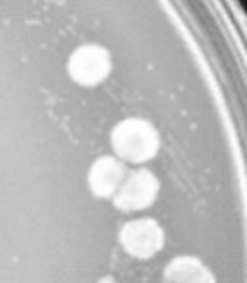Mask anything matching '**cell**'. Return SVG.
I'll list each match as a JSON object with an SVG mask.
<instances>
[{
  "mask_svg": "<svg viewBox=\"0 0 247 283\" xmlns=\"http://www.w3.org/2000/svg\"><path fill=\"white\" fill-rule=\"evenodd\" d=\"M159 191V181L148 170H134L124 177L122 184L113 195L115 206L122 211L145 209L155 200Z\"/></svg>",
  "mask_w": 247,
  "mask_h": 283,
  "instance_id": "cell-2",
  "label": "cell"
},
{
  "mask_svg": "<svg viewBox=\"0 0 247 283\" xmlns=\"http://www.w3.org/2000/svg\"><path fill=\"white\" fill-rule=\"evenodd\" d=\"M120 243L132 257L147 259L161 250L164 234L154 220L143 218L124 225V229L120 230Z\"/></svg>",
  "mask_w": 247,
  "mask_h": 283,
  "instance_id": "cell-3",
  "label": "cell"
},
{
  "mask_svg": "<svg viewBox=\"0 0 247 283\" xmlns=\"http://www.w3.org/2000/svg\"><path fill=\"white\" fill-rule=\"evenodd\" d=\"M164 283H216L209 269L193 257H178L164 271Z\"/></svg>",
  "mask_w": 247,
  "mask_h": 283,
  "instance_id": "cell-6",
  "label": "cell"
},
{
  "mask_svg": "<svg viewBox=\"0 0 247 283\" xmlns=\"http://www.w3.org/2000/svg\"><path fill=\"white\" fill-rule=\"evenodd\" d=\"M99 283H115V282H113V278H110V276H108V278H103V280H101Z\"/></svg>",
  "mask_w": 247,
  "mask_h": 283,
  "instance_id": "cell-7",
  "label": "cell"
},
{
  "mask_svg": "<svg viewBox=\"0 0 247 283\" xmlns=\"http://www.w3.org/2000/svg\"><path fill=\"white\" fill-rule=\"evenodd\" d=\"M110 73V55L96 44L80 46L69 58V74L81 85H96Z\"/></svg>",
  "mask_w": 247,
  "mask_h": 283,
  "instance_id": "cell-4",
  "label": "cell"
},
{
  "mask_svg": "<svg viewBox=\"0 0 247 283\" xmlns=\"http://www.w3.org/2000/svg\"><path fill=\"white\" fill-rule=\"evenodd\" d=\"M112 142L117 154L132 163L152 159L159 149L157 131L141 119H127L120 122L113 129Z\"/></svg>",
  "mask_w": 247,
  "mask_h": 283,
  "instance_id": "cell-1",
  "label": "cell"
},
{
  "mask_svg": "<svg viewBox=\"0 0 247 283\" xmlns=\"http://www.w3.org/2000/svg\"><path fill=\"white\" fill-rule=\"evenodd\" d=\"M124 177H125V167H124L122 161L112 158V156L99 158L90 168V190H92L94 195H97L101 198L112 197V195L117 193Z\"/></svg>",
  "mask_w": 247,
  "mask_h": 283,
  "instance_id": "cell-5",
  "label": "cell"
}]
</instances>
